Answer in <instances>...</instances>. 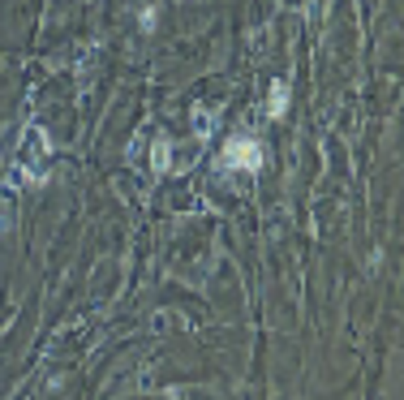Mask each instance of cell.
Here are the masks:
<instances>
[{"label": "cell", "mask_w": 404, "mask_h": 400, "mask_svg": "<svg viewBox=\"0 0 404 400\" xmlns=\"http://www.w3.org/2000/svg\"><path fill=\"white\" fill-rule=\"evenodd\" d=\"M262 147L254 142V138H228L224 142V164L228 168H245V173H258L262 168Z\"/></svg>", "instance_id": "obj_1"}, {"label": "cell", "mask_w": 404, "mask_h": 400, "mask_svg": "<svg viewBox=\"0 0 404 400\" xmlns=\"http://www.w3.org/2000/svg\"><path fill=\"white\" fill-rule=\"evenodd\" d=\"M288 104H292V86L288 82H271V95H267V116L284 121L288 116Z\"/></svg>", "instance_id": "obj_2"}, {"label": "cell", "mask_w": 404, "mask_h": 400, "mask_svg": "<svg viewBox=\"0 0 404 400\" xmlns=\"http://www.w3.org/2000/svg\"><path fill=\"white\" fill-rule=\"evenodd\" d=\"M155 22H159V13H155V9H147V13H142V26H147V30H155Z\"/></svg>", "instance_id": "obj_3"}]
</instances>
